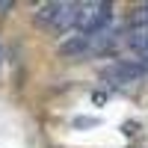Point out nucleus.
<instances>
[{
	"instance_id": "9",
	"label": "nucleus",
	"mask_w": 148,
	"mask_h": 148,
	"mask_svg": "<svg viewBox=\"0 0 148 148\" xmlns=\"http://www.w3.org/2000/svg\"><path fill=\"white\" fill-rule=\"evenodd\" d=\"M12 9V0H0V12H9Z\"/></svg>"
},
{
	"instance_id": "1",
	"label": "nucleus",
	"mask_w": 148,
	"mask_h": 148,
	"mask_svg": "<svg viewBox=\"0 0 148 148\" xmlns=\"http://www.w3.org/2000/svg\"><path fill=\"white\" fill-rule=\"evenodd\" d=\"M110 21V3H98V0H92V3H77V21H74V27H77V33L83 36H92L98 30H104Z\"/></svg>"
},
{
	"instance_id": "3",
	"label": "nucleus",
	"mask_w": 148,
	"mask_h": 148,
	"mask_svg": "<svg viewBox=\"0 0 148 148\" xmlns=\"http://www.w3.org/2000/svg\"><path fill=\"white\" fill-rule=\"evenodd\" d=\"M86 53H89V36H83V33H71L59 45V56H65V59H80Z\"/></svg>"
},
{
	"instance_id": "2",
	"label": "nucleus",
	"mask_w": 148,
	"mask_h": 148,
	"mask_svg": "<svg viewBox=\"0 0 148 148\" xmlns=\"http://www.w3.org/2000/svg\"><path fill=\"white\" fill-rule=\"evenodd\" d=\"M142 74H145V65H139V62H113V65L101 68V77H104L110 86L133 83V80H139Z\"/></svg>"
},
{
	"instance_id": "4",
	"label": "nucleus",
	"mask_w": 148,
	"mask_h": 148,
	"mask_svg": "<svg viewBox=\"0 0 148 148\" xmlns=\"http://www.w3.org/2000/svg\"><path fill=\"white\" fill-rule=\"evenodd\" d=\"M113 45H116V30L113 27H104V30L89 36V53H107Z\"/></svg>"
},
{
	"instance_id": "5",
	"label": "nucleus",
	"mask_w": 148,
	"mask_h": 148,
	"mask_svg": "<svg viewBox=\"0 0 148 148\" xmlns=\"http://www.w3.org/2000/svg\"><path fill=\"white\" fill-rule=\"evenodd\" d=\"M74 21H77V3H59V12H56L51 30H59V33H62V30H71Z\"/></svg>"
},
{
	"instance_id": "8",
	"label": "nucleus",
	"mask_w": 148,
	"mask_h": 148,
	"mask_svg": "<svg viewBox=\"0 0 148 148\" xmlns=\"http://www.w3.org/2000/svg\"><path fill=\"white\" fill-rule=\"evenodd\" d=\"M74 125L77 127H92V125H98V119H74Z\"/></svg>"
},
{
	"instance_id": "6",
	"label": "nucleus",
	"mask_w": 148,
	"mask_h": 148,
	"mask_svg": "<svg viewBox=\"0 0 148 148\" xmlns=\"http://www.w3.org/2000/svg\"><path fill=\"white\" fill-rule=\"evenodd\" d=\"M56 12H59V3H45V6H39V12H36V24L45 27V30H51Z\"/></svg>"
},
{
	"instance_id": "7",
	"label": "nucleus",
	"mask_w": 148,
	"mask_h": 148,
	"mask_svg": "<svg viewBox=\"0 0 148 148\" xmlns=\"http://www.w3.org/2000/svg\"><path fill=\"white\" fill-rule=\"evenodd\" d=\"M130 45H133V51H136L142 59H148V30H139V33L130 39Z\"/></svg>"
}]
</instances>
